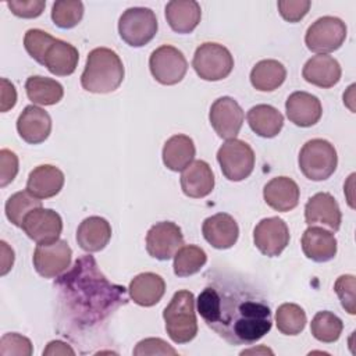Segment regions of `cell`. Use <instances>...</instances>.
<instances>
[{
    "label": "cell",
    "instance_id": "6da1fadb",
    "mask_svg": "<svg viewBox=\"0 0 356 356\" xmlns=\"http://www.w3.org/2000/svg\"><path fill=\"white\" fill-rule=\"evenodd\" d=\"M203 321L229 345H252L273 325L266 298L235 278L216 277L197 296Z\"/></svg>",
    "mask_w": 356,
    "mask_h": 356
},
{
    "label": "cell",
    "instance_id": "7a4b0ae2",
    "mask_svg": "<svg viewBox=\"0 0 356 356\" xmlns=\"http://www.w3.org/2000/svg\"><path fill=\"white\" fill-rule=\"evenodd\" d=\"M67 316L79 327H93L128 302L125 288L111 284L90 256L79 257L56 281Z\"/></svg>",
    "mask_w": 356,
    "mask_h": 356
},
{
    "label": "cell",
    "instance_id": "3957f363",
    "mask_svg": "<svg viewBox=\"0 0 356 356\" xmlns=\"http://www.w3.org/2000/svg\"><path fill=\"white\" fill-rule=\"evenodd\" d=\"M124 74V64L114 50L96 47L88 54L81 85L92 93H110L120 88Z\"/></svg>",
    "mask_w": 356,
    "mask_h": 356
},
{
    "label": "cell",
    "instance_id": "277c9868",
    "mask_svg": "<svg viewBox=\"0 0 356 356\" xmlns=\"http://www.w3.org/2000/svg\"><path fill=\"white\" fill-rule=\"evenodd\" d=\"M165 331L172 342H191L197 334L195 296L191 291L181 289L174 293L163 312Z\"/></svg>",
    "mask_w": 356,
    "mask_h": 356
},
{
    "label": "cell",
    "instance_id": "5b68a950",
    "mask_svg": "<svg viewBox=\"0 0 356 356\" xmlns=\"http://www.w3.org/2000/svg\"><path fill=\"white\" fill-rule=\"evenodd\" d=\"M302 174L312 181H324L330 178L338 165V156L334 145L325 139L307 140L298 157Z\"/></svg>",
    "mask_w": 356,
    "mask_h": 356
},
{
    "label": "cell",
    "instance_id": "8992f818",
    "mask_svg": "<svg viewBox=\"0 0 356 356\" xmlns=\"http://www.w3.org/2000/svg\"><path fill=\"white\" fill-rule=\"evenodd\" d=\"M157 29L156 14L147 7H131L118 19V33L132 47L147 44L156 36Z\"/></svg>",
    "mask_w": 356,
    "mask_h": 356
},
{
    "label": "cell",
    "instance_id": "52a82bcc",
    "mask_svg": "<svg viewBox=\"0 0 356 356\" xmlns=\"http://www.w3.org/2000/svg\"><path fill=\"white\" fill-rule=\"evenodd\" d=\"M192 67L204 81H221L231 74L234 57L225 46L206 42L196 49Z\"/></svg>",
    "mask_w": 356,
    "mask_h": 356
},
{
    "label": "cell",
    "instance_id": "ba28073f",
    "mask_svg": "<svg viewBox=\"0 0 356 356\" xmlns=\"http://www.w3.org/2000/svg\"><path fill=\"white\" fill-rule=\"evenodd\" d=\"M254 160L253 149L236 138L225 140L217 152V161L222 175L234 182L243 181L252 174Z\"/></svg>",
    "mask_w": 356,
    "mask_h": 356
},
{
    "label": "cell",
    "instance_id": "9c48e42d",
    "mask_svg": "<svg viewBox=\"0 0 356 356\" xmlns=\"http://www.w3.org/2000/svg\"><path fill=\"white\" fill-rule=\"evenodd\" d=\"M346 39V25L331 15L316 19L306 31L305 43L313 53L327 54L338 50Z\"/></svg>",
    "mask_w": 356,
    "mask_h": 356
},
{
    "label": "cell",
    "instance_id": "30bf717a",
    "mask_svg": "<svg viewBox=\"0 0 356 356\" xmlns=\"http://www.w3.org/2000/svg\"><path fill=\"white\" fill-rule=\"evenodd\" d=\"M149 68L159 83L175 85L184 79L188 71V61L181 50L170 44H163L152 51Z\"/></svg>",
    "mask_w": 356,
    "mask_h": 356
},
{
    "label": "cell",
    "instance_id": "8fae6325",
    "mask_svg": "<svg viewBox=\"0 0 356 356\" xmlns=\"http://www.w3.org/2000/svg\"><path fill=\"white\" fill-rule=\"evenodd\" d=\"M72 250L67 241L57 239L50 243L38 245L33 252V267L43 278L61 275L71 264Z\"/></svg>",
    "mask_w": 356,
    "mask_h": 356
},
{
    "label": "cell",
    "instance_id": "7c38bea8",
    "mask_svg": "<svg viewBox=\"0 0 356 356\" xmlns=\"http://www.w3.org/2000/svg\"><path fill=\"white\" fill-rule=\"evenodd\" d=\"M182 246V231L172 221L156 222L146 234V250L157 260H170Z\"/></svg>",
    "mask_w": 356,
    "mask_h": 356
},
{
    "label": "cell",
    "instance_id": "4fadbf2b",
    "mask_svg": "<svg viewBox=\"0 0 356 356\" xmlns=\"http://www.w3.org/2000/svg\"><path fill=\"white\" fill-rule=\"evenodd\" d=\"M243 110L239 103L229 97L222 96L214 100L210 107L209 120L216 134L222 139H235L243 124Z\"/></svg>",
    "mask_w": 356,
    "mask_h": 356
},
{
    "label": "cell",
    "instance_id": "5bb4252c",
    "mask_svg": "<svg viewBox=\"0 0 356 356\" xmlns=\"http://www.w3.org/2000/svg\"><path fill=\"white\" fill-rule=\"evenodd\" d=\"M253 242L263 254L277 257L289 243V228L280 217L263 218L253 229Z\"/></svg>",
    "mask_w": 356,
    "mask_h": 356
},
{
    "label": "cell",
    "instance_id": "9a60e30c",
    "mask_svg": "<svg viewBox=\"0 0 356 356\" xmlns=\"http://www.w3.org/2000/svg\"><path fill=\"white\" fill-rule=\"evenodd\" d=\"M21 228L28 238L38 245L50 243L60 238L63 231V220L57 211L39 207L25 217Z\"/></svg>",
    "mask_w": 356,
    "mask_h": 356
},
{
    "label": "cell",
    "instance_id": "2e32d148",
    "mask_svg": "<svg viewBox=\"0 0 356 356\" xmlns=\"http://www.w3.org/2000/svg\"><path fill=\"white\" fill-rule=\"evenodd\" d=\"M306 224L314 225L321 224L337 232L341 227L342 214L334 196L328 192H318L313 195L305 206Z\"/></svg>",
    "mask_w": 356,
    "mask_h": 356
},
{
    "label": "cell",
    "instance_id": "e0dca14e",
    "mask_svg": "<svg viewBox=\"0 0 356 356\" xmlns=\"http://www.w3.org/2000/svg\"><path fill=\"white\" fill-rule=\"evenodd\" d=\"M286 117L298 127L307 128L317 124L323 115V106L318 97L307 92H293L285 102Z\"/></svg>",
    "mask_w": 356,
    "mask_h": 356
},
{
    "label": "cell",
    "instance_id": "ac0fdd59",
    "mask_svg": "<svg viewBox=\"0 0 356 356\" xmlns=\"http://www.w3.org/2000/svg\"><path fill=\"white\" fill-rule=\"evenodd\" d=\"M17 131L26 143H42L51 132V118L46 110L35 104L26 106L17 120Z\"/></svg>",
    "mask_w": 356,
    "mask_h": 356
},
{
    "label": "cell",
    "instance_id": "d6986e66",
    "mask_svg": "<svg viewBox=\"0 0 356 356\" xmlns=\"http://www.w3.org/2000/svg\"><path fill=\"white\" fill-rule=\"evenodd\" d=\"M202 232L204 239L216 249L232 248L239 236V227L235 218L227 213H217L203 221Z\"/></svg>",
    "mask_w": 356,
    "mask_h": 356
},
{
    "label": "cell",
    "instance_id": "ffe728a7",
    "mask_svg": "<svg viewBox=\"0 0 356 356\" xmlns=\"http://www.w3.org/2000/svg\"><path fill=\"white\" fill-rule=\"evenodd\" d=\"M79 53L71 43L54 38L43 53L40 64L57 76L71 75L78 65Z\"/></svg>",
    "mask_w": 356,
    "mask_h": 356
},
{
    "label": "cell",
    "instance_id": "44dd1931",
    "mask_svg": "<svg viewBox=\"0 0 356 356\" xmlns=\"http://www.w3.org/2000/svg\"><path fill=\"white\" fill-rule=\"evenodd\" d=\"M300 245L305 256L317 263L330 261L337 254V239L323 227L309 225L302 235Z\"/></svg>",
    "mask_w": 356,
    "mask_h": 356
},
{
    "label": "cell",
    "instance_id": "7402d4cb",
    "mask_svg": "<svg viewBox=\"0 0 356 356\" xmlns=\"http://www.w3.org/2000/svg\"><path fill=\"white\" fill-rule=\"evenodd\" d=\"M342 70L337 58L328 54H317L306 61L302 70V76L306 82L328 89L337 85L341 79Z\"/></svg>",
    "mask_w": 356,
    "mask_h": 356
},
{
    "label": "cell",
    "instance_id": "603a6c76",
    "mask_svg": "<svg viewBox=\"0 0 356 356\" xmlns=\"http://www.w3.org/2000/svg\"><path fill=\"white\" fill-rule=\"evenodd\" d=\"M64 172L51 164L35 167L28 177L26 191L38 199H49L60 193L64 186Z\"/></svg>",
    "mask_w": 356,
    "mask_h": 356
},
{
    "label": "cell",
    "instance_id": "cb8c5ba5",
    "mask_svg": "<svg viewBox=\"0 0 356 356\" xmlns=\"http://www.w3.org/2000/svg\"><path fill=\"white\" fill-rule=\"evenodd\" d=\"M300 189L289 177H275L263 188L264 202L277 211L293 210L299 203Z\"/></svg>",
    "mask_w": 356,
    "mask_h": 356
},
{
    "label": "cell",
    "instance_id": "d4e9b609",
    "mask_svg": "<svg viewBox=\"0 0 356 356\" xmlns=\"http://www.w3.org/2000/svg\"><path fill=\"white\" fill-rule=\"evenodd\" d=\"M182 192L193 199L206 197L214 189V175L211 167L203 160H195L182 170Z\"/></svg>",
    "mask_w": 356,
    "mask_h": 356
},
{
    "label": "cell",
    "instance_id": "484cf974",
    "mask_svg": "<svg viewBox=\"0 0 356 356\" xmlns=\"http://www.w3.org/2000/svg\"><path fill=\"white\" fill-rule=\"evenodd\" d=\"M111 239L110 222L99 216L85 218L76 229V242L79 248L88 253L100 252Z\"/></svg>",
    "mask_w": 356,
    "mask_h": 356
},
{
    "label": "cell",
    "instance_id": "4316f807",
    "mask_svg": "<svg viewBox=\"0 0 356 356\" xmlns=\"http://www.w3.org/2000/svg\"><path fill=\"white\" fill-rule=\"evenodd\" d=\"M165 19L177 33H191L200 22V4L195 0H172L165 6Z\"/></svg>",
    "mask_w": 356,
    "mask_h": 356
},
{
    "label": "cell",
    "instance_id": "83f0119b",
    "mask_svg": "<svg viewBox=\"0 0 356 356\" xmlns=\"http://www.w3.org/2000/svg\"><path fill=\"white\" fill-rule=\"evenodd\" d=\"M131 299L143 307H150L159 303L165 292L164 280L154 273H140L129 282Z\"/></svg>",
    "mask_w": 356,
    "mask_h": 356
},
{
    "label": "cell",
    "instance_id": "f1b7e54d",
    "mask_svg": "<svg viewBox=\"0 0 356 356\" xmlns=\"http://www.w3.org/2000/svg\"><path fill=\"white\" fill-rule=\"evenodd\" d=\"M196 147L188 135L178 134L167 139L163 147V163L171 171H182L195 159Z\"/></svg>",
    "mask_w": 356,
    "mask_h": 356
},
{
    "label": "cell",
    "instance_id": "f546056e",
    "mask_svg": "<svg viewBox=\"0 0 356 356\" xmlns=\"http://www.w3.org/2000/svg\"><path fill=\"white\" fill-rule=\"evenodd\" d=\"M246 118L250 129L261 138H274L284 127V115L270 104L253 106Z\"/></svg>",
    "mask_w": 356,
    "mask_h": 356
},
{
    "label": "cell",
    "instance_id": "4dcf8cb0",
    "mask_svg": "<svg viewBox=\"0 0 356 356\" xmlns=\"http://www.w3.org/2000/svg\"><path fill=\"white\" fill-rule=\"evenodd\" d=\"M286 78V70L278 60H261L250 71V83L260 92H273L278 89Z\"/></svg>",
    "mask_w": 356,
    "mask_h": 356
},
{
    "label": "cell",
    "instance_id": "1f68e13d",
    "mask_svg": "<svg viewBox=\"0 0 356 356\" xmlns=\"http://www.w3.org/2000/svg\"><path fill=\"white\" fill-rule=\"evenodd\" d=\"M25 90L28 99L39 106H53L64 96V88L60 82L42 75L29 76L25 82Z\"/></svg>",
    "mask_w": 356,
    "mask_h": 356
},
{
    "label": "cell",
    "instance_id": "d6a6232c",
    "mask_svg": "<svg viewBox=\"0 0 356 356\" xmlns=\"http://www.w3.org/2000/svg\"><path fill=\"white\" fill-rule=\"evenodd\" d=\"M206 252L196 245H185L174 254V273L178 277H189L200 271L206 264Z\"/></svg>",
    "mask_w": 356,
    "mask_h": 356
},
{
    "label": "cell",
    "instance_id": "836d02e7",
    "mask_svg": "<svg viewBox=\"0 0 356 356\" xmlns=\"http://www.w3.org/2000/svg\"><path fill=\"white\" fill-rule=\"evenodd\" d=\"M42 207V200L28 191H19L11 195L6 202V217L15 227H22L25 217L35 209Z\"/></svg>",
    "mask_w": 356,
    "mask_h": 356
},
{
    "label": "cell",
    "instance_id": "e575fe53",
    "mask_svg": "<svg viewBox=\"0 0 356 356\" xmlns=\"http://www.w3.org/2000/svg\"><path fill=\"white\" fill-rule=\"evenodd\" d=\"M307 323L305 310L296 303H284L275 312V324L284 335H298Z\"/></svg>",
    "mask_w": 356,
    "mask_h": 356
},
{
    "label": "cell",
    "instance_id": "d590c367",
    "mask_svg": "<svg viewBox=\"0 0 356 356\" xmlns=\"http://www.w3.org/2000/svg\"><path fill=\"white\" fill-rule=\"evenodd\" d=\"M342 330H343L342 320L337 314L327 310L318 312L310 323L312 335L317 341L324 343H331L338 341V338L342 334Z\"/></svg>",
    "mask_w": 356,
    "mask_h": 356
},
{
    "label": "cell",
    "instance_id": "8d00e7d4",
    "mask_svg": "<svg viewBox=\"0 0 356 356\" xmlns=\"http://www.w3.org/2000/svg\"><path fill=\"white\" fill-rule=\"evenodd\" d=\"M83 17V3L79 0H58L53 3L51 19L61 29L76 26Z\"/></svg>",
    "mask_w": 356,
    "mask_h": 356
},
{
    "label": "cell",
    "instance_id": "74e56055",
    "mask_svg": "<svg viewBox=\"0 0 356 356\" xmlns=\"http://www.w3.org/2000/svg\"><path fill=\"white\" fill-rule=\"evenodd\" d=\"M53 39L54 38L50 33L42 29H28L24 36V47L28 51V54L40 64L43 53Z\"/></svg>",
    "mask_w": 356,
    "mask_h": 356
},
{
    "label": "cell",
    "instance_id": "f35d334b",
    "mask_svg": "<svg viewBox=\"0 0 356 356\" xmlns=\"http://www.w3.org/2000/svg\"><path fill=\"white\" fill-rule=\"evenodd\" d=\"M33 352L32 342L17 332H8L4 334L0 339V355L8 356V355H22V356H31Z\"/></svg>",
    "mask_w": 356,
    "mask_h": 356
},
{
    "label": "cell",
    "instance_id": "ab89813d",
    "mask_svg": "<svg viewBox=\"0 0 356 356\" xmlns=\"http://www.w3.org/2000/svg\"><path fill=\"white\" fill-rule=\"evenodd\" d=\"M334 291L338 295L342 307L349 314H356L355 305V275L345 274L337 278L334 284Z\"/></svg>",
    "mask_w": 356,
    "mask_h": 356
},
{
    "label": "cell",
    "instance_id": "60d3db41",
    "mask_svg": "<svg viewBox=\"0 0 356 356\" xmlns=\"http://www.w3.org/2000/svg\"><path fill=\"white\" fill-rule=\"evenodd\" d=\"M277 6L285 21L298 22L309 13L312 3L309 0H280Z\"/></svg>",
    "mask_w": 356,
    "mask_h": 356
},
{
    "label": "cell",
    "instance_id": "b9f144b4",
    "mask_svg": "<svg viewBox=\"0 0 356 356\" xmlns=\"http://www.w3.org/2000/svg\"><path fill=\"white\" fill-rule=\"evenodd\" d=\"M18 174V157L8 149L0 150V186L4 188L14 181Z\"/></svg>",
    "mask_w": 356,
    "mask_h": 356
},
{
    "label": "cell",
    "instance_id": "7bdbcfd3",
    "mask_svg": "<svg viewBox=\"0 0 356 356\" xmlns=\"http://www.w3.org/2000/svg\"><path fill=\"white\" fill-rule=\"evenodd\" d=\"M7 7L11 13L19 18H36L39 17L44 7L46 1L43 0H13L7 3Z\"/></svg>",
    "mask_w": 356,
    "mask_h": 356
},
{
    "label": "cell",
    "instance_id": "ee69618b",
    "mask_svg": "<svg viewBox=\"0 0 356 356\" xmlns=\"http://www.w3.org/2000/svg\"><path fill=\"white\" fill-rule=\"evenodd\" d=\"M178 352L160 338H146L136 343L134 355H177Z\"/></svg>",
    "mask_w": 356,
    "mask_h": 356
},
{
    "label": "cell",
    "instance_id": "f6af8a7d",
    "mask_svg": "<svg viewBox=\"0 0 356 356\" xmlns=\"http://www.w3.org/2000/svg\"><path fill=\"white\" fill-rule=\"evenodd\" d=\"M17 103L15 86L6 78H1V95H0V110L1 113L8 111Z\"/></svg>",
    "mask_w": 356,
    "mask_h": 356
},
{
    "label": "cell",
    "instance_id": "bcb514c9",
    "mask_svg": "<svg viewBox=\"0 0 356 356\" xmlns=\"http://www.w3.org/2000/svg\"><path fill=\"white\" fill-rule=\"evenodd\" d=\"M0 245H1V270H0V274L6 275L14 264V250L4 241H1Z\"/></svg>",
    "mask_w": 356,
    "mask_h": 356
},
{
    "label": "cell",
    "instance_id": "7dc6e473",
    "mask_svg": "<svg viewBox=\"0 0 356 356\" xmlns=\"http://www.w3.org/2000/svg\"><path fill=\"white\" fill-rule=\"evenodd\" d=\"M43 355H75L74 349L63 341H51L43 350Z\"/></svg>",
    "mask_w": 356,
    "mask_h": 356
}]
</instances>
